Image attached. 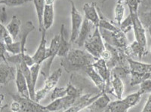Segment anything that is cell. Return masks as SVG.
<instances>
[{
    "label": "cell",
    "mask_w": 151,
    "mask_h": 112,
    "mask_svg": "<svg viewBox=\"0 0 151 112\" xmlns=\"http://www.w3.org/2000/svg\"><path fill=\"white\" fill-rule=\"evenodd\" d=\"M98 59H95L86 51L72 49L65 56L61 58L60 65L67 72L79 71L91 66Z\"/></svg>",
    "instance_id": "cell-1"
},
{
    "label": "cell",
    "mask_w": 151,
    "mask_h": 112,
    "mask_svg": "<svg viewBox=\"0 0 151 112\" xmlns=\"http://www.w3.org/2000/svg\"><path fill=\"white\" fill-rule=\"evenodd\" d=\"M99 30L102 39L106 44L123 51L129 45L127 38L125 36L126 34L122 32L119 28L115 32H111L101 28H99Z\"/></svg>",
    "instance_id": "cell-2"
},
{
    "label": "cell",
    "mask_w": 151,
    "mask_h": 112,
    "mask_svg": "<svg viewBox=\"0 0 151 112\" xmlns=\"http://www.w3.org/2000/svg\"><path fill=\"white\" fill-rule=\"evenodd\" d=\"M86 51L94 56L95 59H99L101 54L106 49L105 44L100 32L99 27H96L91 36L86 41L84 44Z\"/></svg>",
    "instance_id": "cell-3"
},
{
    "label": "cell",
    "mask_w": 151,
    "mask_h": 112,
    "mask_svg": "<svg viewBox=\"0 0 151 112\" xmlns=\"http://www.w3.org/2000/svg\"><path fill=\"white\" fill-rule=\"evenodd\" d=\"M60 47V35H56L52 39L49 48H47V62L43 65L41 74L46 79L50 75V69L55 58L58 56Z\"/></svg>",
    "instance_id": "cell-4"
},
{
    "label": "cell",
    "mask_w": 151,
    "mask_h": 112,
    "mask_svg": "<svg viewBox=\"0 0 151 112\" xmlns=\"http://www.w3.org/2000/svg\"><path fill=\"white\" fill-rule=\"evenodd\" d=\"M62 75V68H58L52 72V74L49 75L46 78L45 84L42 89L36 91L35 96V101L36 102H40L43 98H45L50 92L53 90V89L56 87L57 83H58L60 77Z\"/></svg>",
    "instance_id": "cell-5"
},
{
    "label": "cell",
    "mask_w": 151,
    "mask_h": 112,
    "mask_svg": "<svg viewBox=\"0 0 151 112\" xmlns=\"http://www.w3.org/2000/svg\"><path fill=\"white\" fill-rule=\"evenodd\" d=\"M93 68L98 73V75L101 77L102 79L106 83L105 93H113V90L111 87V78L112 71L108 68L106 63L104 60L99 58L92 64Z\"/></svg>",
    "instance_id": "cell-6"
},
{
    "label": "cell",
    "mask_w": 151,
    "mask_h": 112,
    "mask_svg": "<svg viewBox=\"0 0 151 112\" xmlns=\"http://www.w3.org/2000/svg\"><path fill=\"white\" fill-rule=\"evenodd\" d=\"M13 100L17 101L21 105V109L18 112H49L45 106L40 105V102H36L30 98H27L20 95L11 94Z\"/></svg>",
    "instance_id": "cell-7"
},
{
    "label": "cell",
    "mask_w": 151,
    "mask_h": 112,
    "mask_svg": "<svg viewBox=\"0 0 151 112\" xmlns=\"http://www.w3.org/2000/svg\"><path fill=\"white\" fill-rule=\"evenodd\" d=\"M103 93L102 92L98 93H88L83 94L80 97L76 99L75 102L73 104L72 106L69 108L67 110L63 112H79L85 108H87L95 99L98 98Z\"/></svg>",
    "instance_id": "cell-8"
},
{
    "label": "cell",
    "mask_w": 151,
    "mask_h": 112,
    "mask_svg": "<svg viewBox=\"0 0 151 112\" xmlns=\"http://www.w3.org/2000/svg\"><path fill=\"white\" fill-rule=\"evenodd\" d=\"M71 3V34L70 38V41L74 43L77 39L79 33L80 32L81 27L83 25V15L76 8V5L72 0H70Z\"/></svg>",
    "instance_id": "cell-9"
},
{
    "label": "cell",
    "mask_w": 151,
    "mask_h": 112,
    "mask_svg": "<svg viewBox=\"0 0 151 112\" xmlns=\"http://www.w3.org/2000/svg\"><path fill=\"white\" fill-rule=\"evenodd\" d=\"M129 14H130L132 20V24H133L132 29H134L135 41H137L141 45L147 48V40L146 30H145V27L143 26L141 21H140L139 17H138V11H130Z\"/></svg>",
    "instance_id": "cell-10"
},
{
    "label": "cell",
    "mask_w": 151,
    "mask_h": 112,
    "mask_svg": "<svg viewBox=\"0 0 151 112\" xmlns=\"http://www.w3.org/2000/svg\"><path fill=\"white\" fill-rule=\"evenodd\" d=\"M76 98L70 96H66L62 98L52 101L50 104L45 106L49 112H60L67 110L72 106Z\"/></svg>",
    "instance_id": "cell-11"
},
{
    "label": "cell",
    "mask_w": 151,
    "mask_h": 112,
    "mask_svg": "<svg viewBox=\"0 0 151 112\" xmlns=\"http://www.w3.org/2000/svg\"><path fill=\"white\" fill-rule=\"evenodd\" d=\"M95 28H96V26L92 23L90 22L89 21H88L86 18H84L79 36H78L77 39L76 40L74 43H76L79 47L84 46L86 41L91 36Z\"/></svg>",
    "instance_id": "cell-12"
},
{
    "label": "cell",
    "mask_w": 151,
    "mask_h": 112,
    "mask_svg": "<svg viewBox=\"0 0 151 112\" xmlns=\"http://www.w3.org/2000/svg\"><path fill=\"white\" fill-rule=\"evenodd\" d=\"M16 67L11 66L8 62L0 63V83L7 85L12 81L15 80Z\"/></svg>",
    "instance_id": "cell-13"
},
{
    "label": "cell",
    "mask_w": 151,
    "mask_h": 112,
    "mask_svg": "<svg viewBox=\"0 0 151 112\" xmlns=\"http://www.w3.org/2000/svg\"><path fill=\"white\" fill-rule=\"evenodd\" d=\"M16 77H15V83L17 86V91H18L20 96L27 98H29V89L27 87L26 78L24 77L22 71H21L20 66L16 65Z\"/></svg>",
    "instance_id": "cell-14"
},
{
    "label": "cell",
    "mask_w": 151,
    "mask_h": 112,
    "mask_svg": "<svg viewBox=\"0 0 151 112\" xmlns=\"http://www.w3.org/2000/svg\"><path fill=\"white\" fill-rule=\"evenodd\" d=\"M42 39L40 41V45L37 50L32 56L35 63L41 65L43 62L47 60V40H46V30L42 29Z\"/></svg>",
    "instance_id": "cell-15"
},
{
    "label": "cell",
    "mask_w": 151,
    "mask_h": 112,
    "mask_svg": "<svg viewBox=\"0 0 151 112\" xmlns=\"http://www.w3.org/2000/svg\"><path fill=\"white\" fill-rule=\"evenodd\" d=\"M123 51L128 57L132 58L133 56H137L139 58V60L142 59L144 56H147L148 54L147 48L141 45L136 41H134L132 44H129Z\"/></svg>",
    "instance_id": "cell-16"
},
{
    "label": "cell",
    "mask_w": 151,
    "mask_h": 112,
    "mask_svg": "<svg viewBox=\"0 0 151 112\" xmlns=\"http://www.w3.org/2000/svg\"><path fill=\"white\" fill-rule=\"evenodd\" d=\"M83 11L85 14V18L92 23L96 27H98L100 22V17L98 14L97 4L95 2L86 3L83 5Z\"/></svg>",
    "instance_id": "cell-17"
},
{
    "label": "cell",
    "mask_w": 151,
    "mask_h": 112,
    "mask_svg": "<svg viewBox=\"0 0 151 112\" xmlns=\"http://www.w3.org/2000/svg\"><path fill=\"white\" fill-rule=\"evenodd\" d=\"M60 47L58 56L64 57L70 51V43L68 41V33L64 24H62L60 34Z\"/></svg>",
    "instance_id": "cell-18"
},
{
    "label": "cell",
    "mask_w": 151,
    "mask_h": 112,
    "mask_svg": "<svg viewBox=\"0 0 151 112\" xmlns=\"http://www.w3.org/2000/svg\"><path fill=\"white\" fill-rule=\"evenodd\" d=\"M111 102L110 97L106 93H103L97 99L87 108L91 112H103Z\"/></svg>",
    "instance_id": "cell-19"
},
{
    "label": "cell",
    "mask_w": 151,
    "mask_h": 112,
    "mask_svg": "<svg viewBox=\"0 0 151 112\" xmlns=\"http://www.w3.org/2000/svg\"><path fill=\"white\" fill-rule=\"evenodd\" d=\"M128 63L130 68V73L146 74L151 72L150 63H144L139 61H136L132 58L128 57Z\"/></svg>",
    "instance_id": "cell-20"
},
{
    "label": "cell",
    "mask_w": 151,
    "mask_h": 112,
    "mask_svg": "<svg viewBox=\"0 0 151 112\" xmlns=\"http://www.w3.org/2000/svg\"><path fill=\"white\" fill-rule=\"evenodd\" d=\"M83 71L86 72V75H88V76L89 77L91 81L94 83V84L98 88V90L102 92V93H105L106 83H105L104 81L102 79L101 77L100 76L98 72L94 70V68L92 66V65L88 66Z\"/></svg>",
    "instance_id": "cell-21"
},
{
    "label": "cell",
    "mask_w": 151,
    "mask_h": 112,
    "mask_svg": "<svg viewBox=\"0 0 151 112\" xmlns=\"http://www.w3.org/2000/svg\"><path fill=\"white\" fill-rule=\"evenodd\" d=\"M35 29V26L32 21H27L23 26H21V32L18 37L20 38V42L21 44V53L24 54L26 51V43L27 39L29 35Z\"/></svg>",
    "instance_id": "cell-22"
},
{
    "label": "cell",
    "mask_w": 151,
    "mask_h": 112,
    "mask_svg": "<svg viewBox=\"0 0 151 112\" xmlns=\"http://www.w3.org/2000/svg\"><path fill=\"white\" fill-rule=\"evenodd\" d=\"M55 21V9L54 5H45V10L43 13L42 18V26L43 29L48 30L52 27Z\"/></svg>",
    "instance_id": "cell-23"
},
{
    "label": "cell",
    "mask_w": 151,
    "mask_h": 112,
    "mask_svg": "<svg viewBox=\"0 0 151 112\" xmlns=\"http://www.w3.org/2000/svg\"><path fill=\"white\" fill-rule=\"evenodd\" d=\"M111 87L113 90V94L118 98V99H122L123 96L125 86L122 79L116 75L112 74L111 78Z\"/></svg>",
    "instance_id": "cell-24"
},
{
    "label": "cell",
    "mask_w": 151,
    "mask_h": 112,
    "mask_svg": "<svg viewBox=\"0 0 151 112\" xmlns=\"http://www.w3.org/2000/svg\"><path fill=\"white\" fill-rule=\"evenodd\" d=\"M7 29L8 32L14 38L17 39L19 36L21 29V21L16 15L12 16V18L10 22L5 26Z\"/></svg>",
    "instance_id": "cell-25"
},
{
    "label": "cell",
    "mask_w": 151,
    "mask_h": 112,
    "mask_svg": "<svg viewBox=\"0 0 151 112\" xmlns=\"http://www.w3.org/2000/svg\"><path fill=\"white\" fill-rule=\"evenodd\" d=\"M129 107L127 104L124 102L123 98L118 99L116 101L110 102L106 108L103 112H128Z\"/></svg>",
    "instance_id": "cell-26"
},
{
    "label": "cell",
    "mask_w": 151,
    "mask_h": 112,
    "mask_svg": "<svg viewBox=\"0 0 151 112\" xmlns=\"http://www.w3.org/2000/svg\"><path fill=\"white\" fill-rule=\"evenodd\" d=\"M33 2L35 6V9H36V17H37L38 24H39V30L40 32H42L43 29L42 18L45 6V0H33Z\"/></svg>",
    "instance_id": "cell-27"
},
{
    "label": "cell",
    "mask_w": 151,
    "mask_h": 112,
    "mask_svg": "<svg viewBox=\"0 0 151 112\" xmlns=\"http://www.w3.org/2000/svg\"><path fill=\"white\" fill-rule=\"evenodd\" d=\"M97 9H98V14H99L100 17V22L99 25H98V27L101 28V29H106V30L111 31V32H115V31H116L119 29V26H116L114 24H112L111 21H110L106 17H105V16L104 15V14L102 13L101 9L98 6H97Z\"/></svg>",
    "instance_id": "cell-28"
},
{
    "label": "cell",
    "mask_w": 151,
    "mask_h": 112,
    "mask_svg": "<svg viewBox=\"0 0 151 112\" xmlns=\"http://www.w3.org/2000/svg\"><path fill=\"white\" fill-rule=\"evenodd\" d=\"M147 79H151V72L146 74L130 73V86L134 87L136 85H140L143 81Z\"/></svg>",
    "instance_id": "cell-29"
},
{
    "label": "cell",
    "mask_w": 151,
    "mask_h": 112,
    "mask_svg": "<svg viewBox=\"0 0 151 112\" xmlns=\"http://www.w3.org/2000/svg\"><path fill=\"white\" fill-rule=\"evenodd\" d=\"M124 14H125V7L123 2H117L114 9V22L118 26L123 21Z\"/></svg>",
    "instance_id": "cell-30"
},
{
    "label": "cell",
    "mask_w": 151,
    "mask_h": 112,
    "mask_svg": "<svg viewBox=\"0 0 151 112\" xmlns=\"http://www.w3.org/2000/svg\"><path fill=\"white\" fill-rule=\"evenodd\" d=\"M111 71L112 74L116 75L119 78H120L121 79L126 78L128 75H130V68H129V63L116 66L115 68H113L111 70Z\"/></svg>",
    "instance_id": "cell-31"
},
{
    "label": "cell",
    "mask_w": 151,
    "mask_h": 112,
    "mask_svg": "<svg viewBox=\"0 0 151 112\" xmlns=\"http://www.w3.org/2000/svg\"><path fill=\"white\" fill-rule=\"evenodd\" d=\"M141 96H142V94L139 91H137L136 93L127 96L125 98H123V100L125 103L129 105V107L132 108L139 103L140 101H141Z\"/></svg>",
    "instance_id": "cell-32"
},
{
    "label": "cell",
    "mask_w": 151,
    "mask_h": 112,
    "mask_svg": "<svg viewBox=\"0 0 151 112\" xmlns=\"http://www.w3.org/2000/svg\"><path fill=\"white\" fill-rule=\"evenodd\" d=\"M66 91H67V96H73L76 98H79L81 96L83 95V90L82 89L79 88V87H76L75 85L73 84L71 82L68 83V84L67 85Z\"/></svg>",
    "instance_id": "cell-33"
},
{
    "label": "cell",
    "mask_w": 151,
    "mask_h": 112,
    "mask_svg": "<svg viewBox=\"0 0 151 112\" xmlns=\"http://www.w3.org/2000/svg\"><path fill=\"white\" fill-rule=\"evenodd\" d=\"M138 17L144 27L147 28L151 25V9L144 11H138Z\"/></svg>",
    "instance_id": "cell-34"
},
{
    "label": "cell",
    "mask_w": 151,
    "mask_h": 112,
    "mask_svg": "<svg viewBox=\"0 0 151 112\" xmlns=\"http://www.w3.org/2000/svg\"><path fill=\"white\" fill-rule=\"evenodd\" d=\"M30 2H33V0H0V5L9 7H18Z\"/></svg>",
    "instance_id": "cell-35"
},
{
    "label": "cell",
    "mask_w": 151,
    "mask_h": 112,
    "mask_svg": "<svg viewBox=\"0 0 151 112\" xmlns=\"http://www.w3.org/2000/svg\"><path fill=\"white\" fill-rule=\"evenodd\" d=\"M119 28L120 29V30L122 32H123L125 34L128 33L131 29L133 28V24H132V17H131L130 14L128 16L125 20L122 21L121 24L119 25Z\"/></svg>",
    "instance_id": "cell-36"
},
{
    "label": "cell",
    "mask_w": 151,
    "mask_h": 112,
    "mask_svg": "<svg viewBox=\"0 0 151 112\" xmlns=\"http://www.w3.org/2000/svg\"><path fill=\"white\" fill-rule=\"evenodd\" d=\"M67 96V91H66V87H55L53 89L51 95V99L52 101L58 99V98H62Z\"/></svg>",
    "instance_id": "cell-37"
},
{
    "label": "cell",
    "mask_w": 151,
    "mask_h": 112,
    "mask_svg": "<svg viewBox=\"0 0 151 112\" xmlns=\"http://www.w3.org/2000/svg\"><path fill=\"white\" fill-rule=\"evenodd\" d=\"M6 47V51L7 52L11 53L13 55L19 54L21 53V44L20 41H16L13 42L12 44H9V45H5Z\"/></svg>",
    "instance_id": "cell-38"
},
{
    "label": "cell",
    "mask_w": 151,
    "mask_h": 112,
    "mask_svg": "<svg viewBox=\"0 0 151 112\" xmlns=\"http://www.w3.org/2000/svg\"><path fill=\"white\" fill-rule=\"evenodd\" d=\"M31 73V78H32V81H33V83L36 87V82H37L38 77H39V74H40V69H41V65L35 63L32 66L29 67Z\"/></svg>",
    "instance_id": "cell-39"
},
{
    "label": "cell",
    "mask_w": 151,
    "mask_h": 112,
    "mask_svg": "<svg viewBox=\"0 0 151 112\" xmlns=\"http://www.w3.org/2000/svg\"><path fill=\"white\" fill-rule=\"evenodd\" d=\"M138 91L141 94H146L151 93V79H147L143 81L140 84V89Z\"/></svg>",
    "instance_id": "cell-40"
},
{
    "label": "cell",
    "mask_w": 151,
    "mask_h": 112,
    "mask_svg": "<svg viewBox=\"0 0 151 112\" xmlns=\"http://www.w3.org/2000/svg\"><path fill=\"white\" fill-rule=\"evenodd\" d=\"M7 55L5 44L2 41H0V63L7 62V60H6Z\"/></svg>",
    "instance_id": "cell-41"
},
{
    "label": "cell",
    "mask_w": 151,
    "mask_h": 112,
    "mask_svg": "<svg viewBox=\"0 0 151 112\" xmlns=\"http://www.w3.org/2000/svg\"><path fill=\"white\" fill-rule=\"evenodd\" d=\"M151 9V0H141L140 4L138 11L150 10Z\"/></svg>",
    "instance_id": "cell-42"
},
{
    "label": "cell",
    "mask_w": 151,
    "mask_h": 112,
    "mask_svg": "<svg viewBox=\"0 0 151 112\" xmlns=\"http://www.w3.org/2000/svg\"><path fill=\"white\" fill-rule=\"evenodd\" d=\"M100 58L104 60L106 63H107V62L110 60V58H111V52H110L108 49H106H106L102 52Z\"/></svg>",
    "instance_id": "cell-43"
},
{
    "label": "cell",
    "mask_w": 151,
    "mask_h": 112,
    "mask_svg": "<svg viewBox=\"0 0 151 112\" xmlns=\"http://www.w3.org/2000/svg\"><path fill=\"white\" fill-rule=\"evenodd\" d=\"M6 21H7V14H6L5 8L3 6L0 9V23L4 24Z\"/></svg>",
    "instance_id": "cell-44"
},
{
    "label": "cell",
    "mask_w": 151,
    "mask_h": 112,
    "mask_svg": "<svg viewBox=\"0 0 151 112\" xmlns=\"http://www.w3.org/2000/svg\"><path fill=\"white\" fill-rule=\"evenodd\" d=\"M8 33H9V32H8L6 27L4 26V24L0 23V41H2V42H3L4 37H5Z\"/></svg>",
    "instance_id": "cell-45"
},
{
    "label": "cell",
    "mask_w": 151,
    "mask_h": 112,
    "mask_svg": "<svg viewBox=\"0 0 151 112\" xmlns=\"http://www.w3.org/2000/svg\"><path fill=\"white\" fill-rule=\"evenodd\" d=\"M10 108L13 112H18L21 109V105L17 101L13 100L10 105Z\"/></svg>",
    "instance_id": "cell-46"
},
{
    "label": "cell",
    "mask_w": 151,
    "mask_h": 112,
    "mask_svg": "<svg viewBox=\"0 0 151 112\" xmlns=\"http://www.w3.org/2000/svg\"><path fill=\"white\" fill-rule=\"evenodd\" d=\"M142 112H151V94L150 95L146 104L144 105V107L143 108Z\"/></svg>",
    "instance_id": "cell-47"
},
{
    "label": "cell",
    "mask_w": 151,
    "mask_h": 112,
    "mask_svg": "<svg viewBox=\"0 0 151 112\" xmlns=\"http://www.w3.org/2000/svg\"><path fill=\"white\" fill-rule=\"evenodd\" d=\"M14 42V38L12 37L9 33H8L3 39V43L5 45H9V44H12Z\"/></svg>",
    "instance_id": "cell-48"
},
{
    "label": "cell",
    "mask_w": 151,
    "mask_h": 112,
    "mask_svg": "<svg viewBox=\"0 0 151 112\" xmlns=\"http://www.w3.org/2000/svg\"><path fill=\"white\" fill-rule=\"evenodd\" d=\"M0 112H13L10 108V105H5L0 108Z\"/></svg>",
    "instance_id": "cell-49"
},
{
    "label": "cell",
    "mask_w": 151,
    "mask_h": 112,
    "mask_svg": "<svg viewBox=\"0 0 151 112\" xmlns=\"http://www.w3.org/2000/svg\"><path fill=\"white\" fill-rule=\"evenodd\" d=\"M55 2V0H45V5H54Z\"/></svg>",
    "instance_id": "cell-50"
},
{
    "label": "cell",
    "mask_w": 151,
    "mask_h": 112,
    "mask_svg": "<svg viewBox=\"0 0 151 112\" xmlns=\"http://www.w3.org/2000/svg\"><path fill=\"white\" fill-rule=\"evenodd\" d=\"M4 98H5V95L2 93H0V108L2 107V106H1V105H2V102L4 101Z\"/></svg>",
    "instance_id": "cell-51"
},
{
    "label": "cell",
    "mask_w": 151,
    "mask_h": 112,
    "mask_svg": "<svg viewBox=\"0 0 151 112\" xmlns=\"http://www.w3.org/2000/svg\"><path fill=\"white\" fill-rule=\"evenodd\" d=\"M147 29H148V32H149L150 36V37H151V25H150V26H148V27H147Z\"/></svg>",
    "instance_id": "cell-52"
},
{
    "label": "cell",
    "mask_w": 151,
    "mask_h": 112,
    "mask_svg": "<svg viewBox=\"0 0 151 112\" xmlns=\"http://www.w3.org/2000/svg\"><path fill=\"white\" fill-rule=\"evenodd\" d=\"M127 0H117V2H126Z\"/></svg>",
    "instance_id": "cell-53"
},
{
    "label": "cell",
    "mask_w": 151,
    "mask_h": 112,
    "mask_svg": "<svg viewBox=\"0 0 151 112\" xmlns=\"http://www.w3.org/2000/svg\"><path fill=\"white\" fill-rule=\"evenodd\" d=\"M150 52H151V47H150Z\"/></svg>",
    "instance_id": "cell-54"
}]
</instances>
